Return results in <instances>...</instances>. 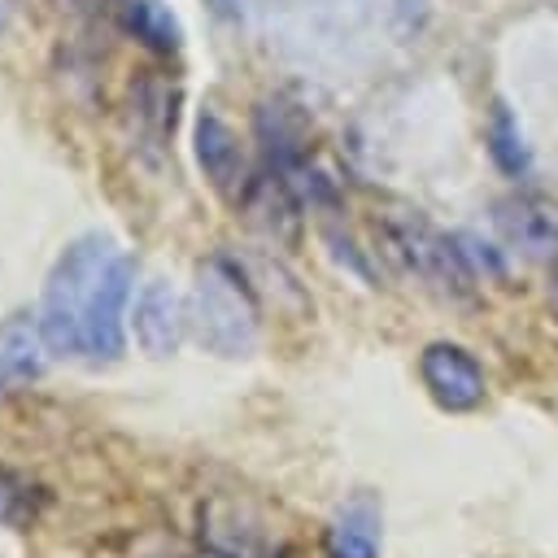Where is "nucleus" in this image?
<instances>
[{
	"mask_svg": "<svg viewBox=\"0 0 558 558\" xmlns=\"http://www.w3.org/2000/svg\"><path fill=\"white\" fill-rule=\"evenodd\" d=\"M122 22H126V31H131L135 39H144V44L157 48V52H174L179 39H183L179 17H174L161 0H126V4H122Z\"/></svg>",
	"mask_w": 558,
	"mask_h": 558,
	"instance_id": "1a4fd4ad",
	"label": "nucleus"
},
{
	"mask_svg": "<svg viewBox=\"0 0 558 558\" xmlns=\"http://www.w3.org/2000/svg\"><path fill=\"white\" fill-rule=\"evenodd\" d=\"M48 353L52 349L39 331V318L35 323L31 318H9L0 327V397L9 388H22V384L39 379L44 366H48Z\"/></svg>",
	"mask_w": 558,
	"mask_h": 558,
	"instance_id": "0eeeda50",
	"label": "nucleus"
},
{
	"mask_svg": "<svg viewBox=\"0 0 558 558\" xmlns=\"http://www.w3.org/2000/svg\"><path fill=\"white\" fill-rule=\"evenodd\" d=\"M488 153L493 161L506 170V174H527V144H523V131L514 122V113L506 105L493 109V122H488Z\"/></svg>",
	"mask_w": 558,
	"mask_h": 558,
	"instance_id": "9d476101",
	"label": "nucleus"
},
{
	"mask_svg": "<svg viewBox=\"0 0 558 558\" xmlns=\"http://www.w3.org/2000/svg\"><path fill=\"white\" fill-rule=\"evenodd\" d=\"M187 323H192L196 340L218 357H248L262 336L257 301H253L244 275L222 257H214L196 270V283L187 296Z\"/></svg>",
	"mask_w": 558,
	"mask_h": 558,
	"instance_id": "f03ea898",
	"label": "nucleus"
},
{
	"mask_svg": "<svg viewBox=\"0 0 558 558\" xmlns=\"http://www.w3.org/2000/svg\"><path fill=\"white\" fill-rule=\"evenodd\" d=\"M0 26H4V4H0Z\"/></svg>",
	"mask_w": 558,
	"mask_h": 558,
	"instance_id": "ddd939ff",
	"label": "nucleus"
},
{
	"mask_svg": "<svg viewBox=\"0 0 558 558\" xmlns=\"http://www.w3.org/2000/svg\"><path fill=\"white\" fill-rule=\"evenodd\" d=\"M135 262L131 253L105 235H78L57 266L48 270L44 301H39V331L52 353L78 362H118L126 344V301H131Z\"/></svg>",
	"mask_w": 558,
	"mask_h": 558,
	"instance_id": "f257e3e1",
	"label": "nucleus"
},
{
	"mask_svg": "<svg viewBox=\"0 0 558 558\" xmlns=\"http://www.w3.org/2000/svg\"><path fill=\"white\" fill-rule=\"evenodd\" d=\"M31 514H35L31 488L17 484V480H9V475H0V523H4V527H17V523H26Z\"/></svg>",
	"mask_w": 558,
	"mask_h": 558,
	"instance_id": "f8f14e48",
	"label": "nucleus"
},
{
	"mask_svg": "<svg viewBox=\"0 0 558 558\" xmlns=\"http://www.w3.org/2000/svg\"><path fill=\"white\" fill-rule=\"evenodd\" d=\"M196 161H201V170L209 174V183L218 192L244 187V148H240V135L218 113H201L196 118Z\"/></svg>",
	"mask_w": 558,
	"mask_h": 558,
	"instance_id": "6e6552de",
	"label": "nucleus"
},
{
	"mask_svg": "<svg viewBox=\"0 0 558 558\" xmlns=\"http://www.w3.org/2000/svg\"><path fill=\"white\" fill-rule=\"evenodd\" d=\"M418 375H423V384L440 410L462 414V410H475L484 401V371L462 344H449V340L427 344L418 357Z\"/></svg>",
	"mask_w": 558,
	"mask_h": 558,
	"instance_id": "20e7f679",
	"label": "nucleus"
},
{
	"mask_svg": "<svg viewBox=\"0 0 558 558\" xmlns=\"http://www.w3.org/2000/svg\"><path fill=\"white\" fill-rule=\"evenodd\" d=\"M183 327H187V305L179 301V292L161 279L144 283V292L135 296V310H131V336L135 344L148 353V357H170L183 340Z\"/></svg>",
	"mask_w": 558,
	"mask_h": 558,
	"instance_id": "423d86ee",
	"label": "nucleus"
},
{
	"mask_svg": "<svg viewBox=\"0 0 558 558\" xmlns=\"http://www.w3.org/2000/svg\"><path fill=\"white\" fill-rule=\"evenodd\" d=\"M388 231H392V244L401 248V257H405L432 288H440V292H458V296L466 292L471 270H466V257H462L458 240L440 235V231H436L427 218H418V214L392 222Z\"/></svg>",
	"mask_w": 558,
	"mask_h": 558,
	"instance_id": "7ed1b4c3",
	"label": "nucleus"
},
{
	"mask_svg": "<svg viewBox=\"0 0 558 558\" xmlns=\"http://www.w3.org/2000/svg\"><path fill=\"white\" fill-rule=\"evenodd\" d=\"M493 222L514 253L532 262H558V205L554 201L532 196V192L506 196L493 209Z\"/></svg>",
	"mask_w": 558,
	"mask_h": 558,
	"instance_id": "39448f33",
	"label": "nucleus"
},
{
	"mask_svg": "<svg viewBox=\"0 0 558 558\" xmlns=\"http://www.w3.org/2000/svg\"><path fill=\"white\" fill-rule=\"evenodd\" d=\"M327 558H375L379 554V536L375 523L362 514H344L327 527Z\"/></svg>",
	"mask_w": 558,
	"mask_h": 558,
	"instance_id": "9b49d317",
	"label": "nucleus"
}]
</instances>
